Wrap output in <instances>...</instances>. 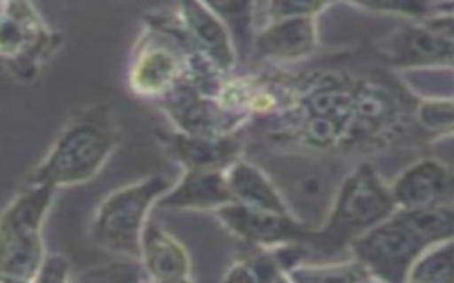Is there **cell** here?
<instances>
[{"label": "cell", "instance_id": "cell-17", "mask_svg": "<svg viewBox=\"0 0 454 283\" xmlns=\"http://www.w3.org/2000/svg\"><path fill=\"white\" fill-rule=\"evenodd\" d=\"M319 164L305 163L293 173L286 175L287 195L296 203V209H303L309 214H321L328 207L330 179Z\"/></svg>", "mask_w": 454, "mask_h": 283}, {"label": "cell", "instance_id": "cell-13", "mask_svg": "<svg viewBox=\"0 0 454 283\" xmlns=\"http://www.w3.org/2000/svg\"><path fill=\"white\" fill-rule=\"evenodd\" d=\"M316 46V25L312 18L273 19L257 37L261 55L275 60H296L307 57Z\"/></svg>", "mask_w": 454, "mask_h": 283}, {"label": "cell", "instance_id": "cell-3", "mask_svg": "<svg viewBox=\"0 0 454 283\" xmlns=\"http://www.w3.org/2000/svg\"><path fill=\"white\" fill-rule=\"evenodd\" d=\"M170 187L167 177L153 175L110 193L94 216V242L124 258H140V241L149 209Z\"/></svg>", "mask_w": 454, "mask_h": 283}, {"label": "cell", "instance_id": "cell-2", "mask_svg": "<svg viewBox=\"0 0 454 283\" xmlns=\"http://www.w3.org/2000/svg\"><path fill=\"white\" fill-rule=\"evenodd\" d=\"M55 187L25 184L0 214V279H35L43 256L41 226Z\"/></svg>", "mask_w": 454, "mask_h": 283}, {"label": "cell", "instance_id": "cell-10", "mask_svg": "<svg viewBox=\"0 0 454 283\" xmlns=\"http://www.w3.org/2000/svg\"><path fill=\"white\" fill-rule=\"evenodd\" d=\"M234 202L225 170H186L177 186L156 202L167 209H213Z\"/></svg>", "mask_w": 454, "mask_h": 283}, {"label": "cell", "instance_id": "cell-22", "mask_svg": "<svg viewBox=\"0 0 454 283\" xmlns=\"http://www.w3.org/2000/svg\"><path fill=\"white\" fill-rule=\"evenodd\" d=\"M82 279L94 281H133V279H147L144 265L137 262V258L115 260L106 265H98L89 269Z\"/></svg>", "mask_w": 454, "mask_h": 283}, {"label": "cell", "instance_id": "cell-14", "mask_svg": "<svg viewBox=\"0 0 454 283\" xmlns=\"http://www.w3.org/2000/svg\"><path fill=\"white\" fill-rule=\"evenodd\" d=\"M225 175L234 202L259 210L289 214V207L277 186L255 164L238 159L225 170Z\"/></svg>", "mask_w": 454, "mask_h": 283}, {"label": "cell", "instance_id": "cell-4", "mask_svg": "<svg viewBox=\"0 0 454 283\" xmlns=\"http://www.w3.org/2000/svg\"><path fill=\"white\" fill-rule=\"evenodd\" d=\"M395 202L369 164H362L340 186L325 230L319 233L326 244L355 241L394 210Z\"/></svg>", "mask_w": 454, "mask_h": 283}, {"label": "cell", "instance_id": "cell-19", "mask_svg": "<svg viewBox=\"0 0 454 283\" xmlns=\"http://www.w3.org/2000/svg\"><path fill=\"white\" fill-rule=\"evenodd\" d=\"M231 30L238 44L247 46L252 34L254 0H200Z\"/></svg>", "mask_w": 454, "mask_h": 283}, {"label": "cell", "instance_id": "cell-9", "mask_svg": "<svg viewBox=\"0 0 454 283\" xmlns=\"http://www.w3.org/2000/svg\"><path fill=\"white\" fill-rule=\"evenodd\" d=\"M165 108L183 133L218 136L225 134L227 113L207 97H202L192 85H174L165 94Z\"/></svg>", "mask_w": 454, "mask_h": 283}, {"label": "cell", "instance_id": "cell-25", "mask_svg": "<svg viewBox=\"0 0 454 283\" xmlns=\"http://www.w3.org/2000/svg\"><path fill=\"white\" fill-rule=\"evenodd\" d=\"M28 35V28L18 18H0V53H12L21 48V41Z\"/></svg>", "mask_w": 454, "mask_h": 283}, {"label": "cell", "instance_id": "cell-16", "mask_svg": "<svg viewBox=\"0 0 454 283\" xmlns=\"http://www.w3.org/2000/svg\"><path fill=\"white\" fill-rule=\"evenodd\" d=\"M179 60L167 48L147 50L133 67V88L144 94H165L177 83Z\"/></svg>", "mask_w": 454, "mask_h": 283}, {"label": "cell", "instance_id": "cell-12", "mask_svg": "<svg viewBox=\"0 0 454 283\" xmlns=\"http://www.w3.org/2000/svg\"><path fill=\"white\" fill-rule=\"evenodd\" d=\"M447 170L431 159L420 161L406 170L395 182L392 196L401 209H419L442 205L449 193Z\"/></svg>", "mask_w": 454, "mask_h": 283}, {"label": "cell", "instance_id": "cell-6", "mask_svg": "<svg viewBox=\"0 0 454 283\" xmlns=\"http://www.w3.org/2000/svg\"><path fill=\"white\" fill-rule=\"evenodd\" d=\"M215 212L236 237L252 244L273 246L303 237V226L298 225L289 214L259 210L238 202L225 203Z\"/></svg>", "mask_w": 454, "mask_h": 283}, {"label": "cell", "instance_id": "cell-11", "mask_svg": "<svg viewBox=\"0 0 454 283\" xmlns=\"http://www.w3.org/2000/svg\"><path fill=\"white\" fill-rule=\"evenodd\" d=\"M140 260L147 279L186 281L190 279V258L186 249L156 223L147 221L140 241Z\"/></svg>", "mask_w": 454, "mask_h": 283}, {"label": "cell", "instance_id": "cell-5", "mask_svg": "<svg viewBox=\"0 0 454 283\" xmlns=\"http://www.w3.org/2000/svg\"><path fill=\"white\" fill-rule=\"evenodd\" d=\"M427 244L397 216L378 223L353 241V251L362 264L388 281L403 279L413 260Z\"/></svg>", "mask_w": 454, "mask_h": 283}, {"label": "cell", "instance_id": "cell-15", "mask_svg": "<svg viewBox=\"0 0 454 283\" xmlns=\"http://www.w3.org/2000/svg\"><path fill=\"white\" fill-rule=\"evenodd\" d=\"M397 64H449L454 62V42L426 28H408L392 42Z\"/></svg>", "mask_w": 454, "mask_h": 283}, {"label": "cell", "instance_id": "cell-7", "mask_svg": "<svg viewBox=\"0 0 454 283\" xmlns=\"http://www.w3.org/2000/svg\"><path fill=\"white\" fill-rule=\"evenodd\" d=\"M161 143L186 170H227L238 161L241 150L239 142L227 134L207 136L181 131L163 134Z\"/></svg>", "mask_w": 454, "mask_h": 283}, {"label": "cell", "instance_id": "cell-1", "mask_svg": "<svg viewBox=\"0 0 454 283\" xmlns=\"http://www.w3.org/2000/svg\"><path fill=\"white\" fill-rule=\"evenodd\" d=\"M117 145V129L106 108H90L64 127L46 157L25 184L71 186L94 177Z\"/></svg>", "mask_w": 454, "mask_h": 283}, {"label": "cell", "instance_id": "cell-18", "mask_svg": "<svg viewBox=\"0 0 454 283\" xmlns=\"http://www.w3.org/2000/svg\"><path fill=\"white\" fill-rule=\"evenodd\" d=\"M397 218L427 246L443 241L454 233V218L442 205L403 209Z\"/></svg>", "mask_w": 454, "mask_h": 283}, {"label": "cell", "instance_id": "cell-8", "mask_svg": "<svg viewBox=\"0 0 454 283\" xmlns=\"http://www.w3.org/2000/svg\"><path fill=\"white\" fill-rule=\"evenodd\" d=\"M184 35L192 48L200 50L211 64L229 71L234 64V48L227 27L200 0H181Z\"/></svg>", "mask_w": 454, "mask_h": 283}, {"label": "cell", "instance_id": "cell-21", "mask_svg": "<svg viewBox=\"0 0 454 283\" xmlns=\"http://www.w3.org/2000/svg\"><path fill=\"white\" fill-rule=\"evenodd\" d=\"M413 279L445 281L454 279V246H443L438 251L427 255L417 267Z\"/></svg>", "mask_w": 454, "mask_h": 283}, {"label": "cell", "instance_id": "cell-24", "mask_svg": "<svg viewBox=\"0 0 454 283\" xmlns=\"http://www.w3.org/2000/svg\"><path fill=\"white\" fill-rule=\"evenodd\" d=\"M348 2L371 11L399 12L408 16H424L429 9L426 0H348Z\"/></svg>", "mask_w": 454, "mask_h": 283}, {"label": "cell", "instance_id": "cell-20", "mask_svg": "<svg viewBox=\"0 0 454 283\" xmlns=\"http://www.w3.org/2000/svg\"><path fill=\"white\" fill-rule=\"evenodd\" d=\"M280 267L275 258L270 255H259L243 262H238L229 269L225 279H241V281H271L282 279Z\"/></svg>", "mask_w": 454, "mask_h": 283}, {"label": "cell", "instance_id": "cell-23", "mask_svg": "<svg viewBox=\"0 0 454 283\" xmlns=\"http://www.w3.org/2000/svg\"><path fill=\"white\" fill-rule=\"evenodd\" d=\"M333 0H270L268 12L271 19L280 18H312Z\"/></svg>", "mask_w": 454, "mask_h": 283}, {"label": "cell", "instance_id": "cell-26", "mask_svg": "<svg viewBox=\"0 0 454 283\" xmlns=\"http://www.w3.org/2000/svg\"><path fill=\"white\" fill-rule=\"evenodd\" d=\"M69 264L64 256H59V255H53V256H48L43 260L41 264V269L35 276V279L39 281H64L67 278V272H69Z\"/></svg>", "mask_w": 454, "mask_h": 283}]
</instances>
